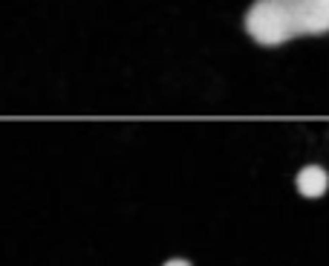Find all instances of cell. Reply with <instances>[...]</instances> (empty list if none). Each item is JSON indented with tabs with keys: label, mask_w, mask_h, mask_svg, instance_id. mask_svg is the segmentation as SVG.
Returning <instances> with one entry per match:
<instances>
[{
	"label": "cell",
	"mask_w": 329,
	"mask_h": 266,
	"mask_svg": "<svg viewBox=\"0 0 329 266\" xmlns=\"http://www.w3.org/2000/svg\"><path fill=\"white\" fill-rule=\"evenodd\" d=\"M295 185L300 191V197L318 200V197H324V191L329 188V174L321 165H306V168H300Z\"/></svg>",
	"instance_id": "3"
},
{
	"label": "cell",
	"mask_w": 329,
	"mask_h": 266,
	"mask_svg": "<svg viewBox=\"0 0 329 266\" xmlns=\"http://www.w3.org/2000/svg\"><path fill=\"white\" fill-rule=\"evenodd\" d=\"M246 32L263 46H280L297 38V21L289 0H257L246 12Z\"/></svg>",
	"instance_id": "1"
},
{
	"label": "cell",
	"mask_w": 329,
	"mask_h": 266,
	"mask_svg": "<svg viewBox=\"0 0 329 266\" xmlns=\"http://www.w3.org/2000/svg\"><path fill=\"white\" fill-rule=\"evenodd\" d=\"M300 35L329 32V0H289Z\"/></svg>",
	"instance_id": "2"
},
{
	"label": "cell",
	"mask_w": 329,
	"mask_h": 266,
	"mask_svg": "<svg viewBox=\"0 0 329 266\" xmlns=\"http://www.w3.org/2000/svg\"><path fill=\"white\" fill-rule=\"evenodd\" d=\"M164 266H191V261H185V258H173V261H167Z\"/></svg>",
	"instance_id": "4"
}]
</instances>
